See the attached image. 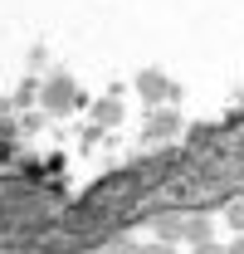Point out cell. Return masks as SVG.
I'll use <instances>...</instances> for the list:
<instances>
[{"mask_svg":"<svg viewBox=\"0 0 244 254\" xmlns=\"http://www.w3.org/2000/svg\"><path fill=\"white\" fill-rule=\"evenodd\" d=\"M181 235L200 250V245H210V215H190V220L181 225Z\"/></svg>","mask_w":244,"mask_h":254,"instance_id":"cell-1","label":"cell"},{"mask_svg":"<svg viewBox=\"0 0 244 254\" xmlns=\"http://www.w3.org/2000/svg\"><path fill=\"white\" fill-rule=\"evenodd\" d=\"M176 127H181V118H176V113H156L152 123H147V132H152V137H171Z\"/></svg>","mask_w":244,"mask_h":254,"instance_id":"cell-2","label":"cell"},{"mask_svg":"<svg viewBox=\"0 0 244 254\" xmlns=\"http://www.w3.org/2000/svg\"><path fill=\"white\" fill-rule=\"evenodd\" d=\"M137 254H171V250H166V245H142Z\"/></svg>","mask_w":244,"mask_h":254,"instance_id":"cell-6","label":"cell"},{"mask_svg":"<svg viewBox=\"0 0 244 254\" xmlns=\"http://www.w3.org/2000/svg\"><path fill=\"white\" fill-rule=\"evenodd\" d=\"M98 254H103V250H98Z\"/></svg>","mask_w":244,"mask_h":254,"instance_id":"cell-9","label":"cell"},{"mask_svg":"<svg viewBox=\"0 0 244 254\" xmlns=\"http://www.w3.org/2000/svg\"><path fill=\"white\" fill-rule=\"evenodd\" d=\"M225 254H244V240H235V245H225Z\"/></svg>","mask_w":244,"mask_h":254,"instance_id":"cell-7","label":"cell"},{"mask_svg":"<svg viewBox=\"0 0 244 254\" xmlns=\"http://www.w3.org/2000/svg\"><path fill=\"white\" fill-rule=\"evenodd\" d=\"M230 225H235V230H244V200H240V205H230Z\"/></svg>","mask_w":244,"mask_h":254,"instance_id":"cell-4","label":"cell"},{"mask_svg":"<svg viewBox=\"0 0 244 254\" xmlns=\"http://www.w3.org/2000/svg\"><path fill=\"white\" fill-rule=\"evenodd\" d=\"M10 254H20V250H10Z\"/></svg>","mask_w":244,"mask_h":254,"instance_id":"cell-8","label":"cell"},{"mask_svg":"<svg viewBox=\"0 0 244 254\" xmlns=\"http://www.w3.org/2000/svg\"><path fill=\"white\" fill-rule=\"evenodd\" d=\"M137 250H142V245H132V240H113L103 254H137Z\"/></svg>","mask_w":244,"mask_h":254,"instance_id":"cell-3","label":"cell"},{"mask_svg":"<svg viewBox=\"0 0 244 254\" xmlns=\"http://www.w3.org/2000/svg\"><path fill=\"white\" fill-rule=\"evenodd\" d=\"M195 254H225V245H215V240H210V245H200Z\"/></svg>","mask_w":244,"mask_h":254,"instance_id":"cell-5","label":"cell"}]
</instances>
